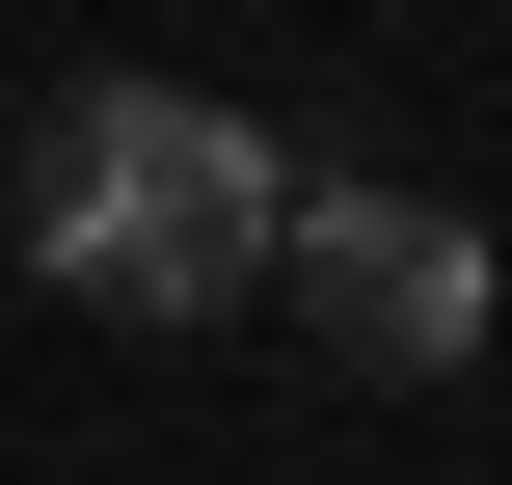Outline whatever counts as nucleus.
Masks as SVG:
<instances>
[{"label":"nucleus","mask_w":512,"mask_h":485,"mask_svg":"<svg viewBox=\"0 0 512 485\" xmlns=\"http://www.w3.org/2000/svg\"><path fill=\"white\" fill-rule=\"evenodd\" d=\"M270 216H297V162H270L216 81H81V108L27 135V270H54L81 324H216V297L270 270Z\"/></svg>","instance_id":"f257e3e1"},{"label":"nucleus","mask_w":512,"mask_h":485,"mask_svg":"<svg viewBox=\"0 0 512 485\" xmlns=\"http://www.w3.org/2000/svg\"><path fill=\"white\" fill-rule=\"evenodd\" d=\"M243 297H297L324 378H459V351H486V243H459L432 189H297Z\"/></svg>","instance_id":"f03ea898"}]
</instances>
